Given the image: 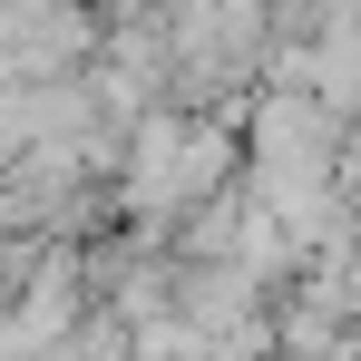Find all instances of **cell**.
Listing matches in <instances>:
<instances>
[{"label": "cell", "instance_id": "6da1fadb", "mask_svg": "<svg viewBox=\"0 0 361 361\" xmlns=\"http://www.w3.org/2000/svg\"><path fill=\"white\" fill-rule=\"evenodd\" d=\"M225 166H235L225 127H176V118H166V127L137 137V176H127V195H137L147 215H176V205H205Z\"/></svg>", "mask_w": 361, "mask_h": 361}]
</instances>
